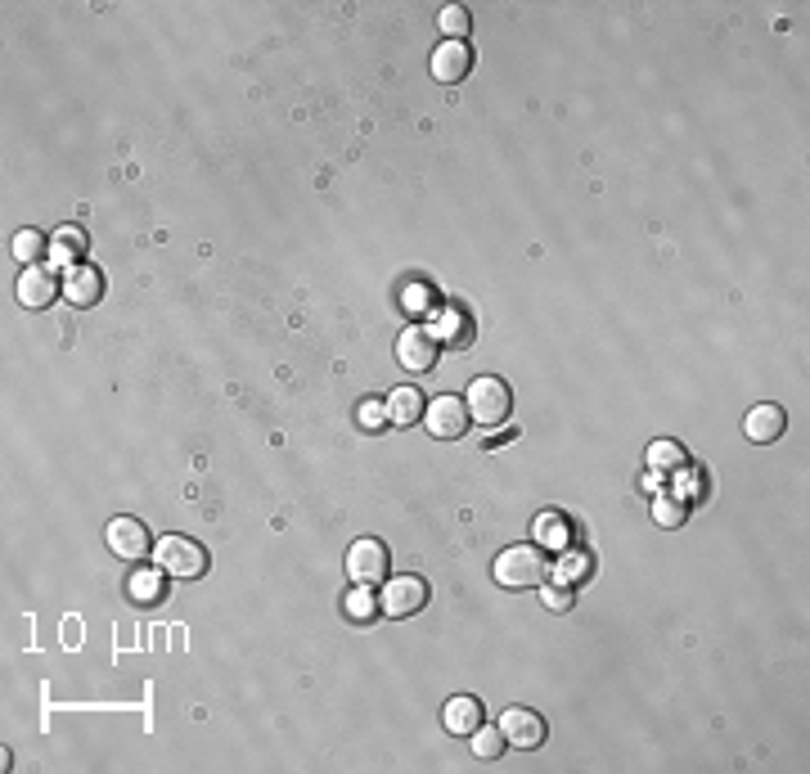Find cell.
Returning a JSON list of instances; mask_svg holds the SVG:
<instances>
[{
    "instance_id": "obj_1",
    "label": "cell",
    "mask_w": 810,
    "mask_h": 774,
    "mask_svg": "<svg viewBox=\"0 0 810 774\" xmlns=\"http://www.w3.org/2000/svg\"><path fill=\"white\" fill-rule=\"evenodd\" d=\"M545 576H549V563L536 545H513L495 558V581L504 590H536V585H545Z\"/></svg>"
},
{
    "instance_id": "obj_2",
    "label": "cell",
    "mask_w": 810,
    "mask_h": 774,
    "mask_svg": "<svg viewBox=\"0 0 810 774\" xmlns=\"http://www.w3.org/2000/svg\"><path fill=\"white\" fill-rule=\"evenodd\" d=\"M153 563H158L167 576H185V581H194V576L207 572V549L198 545V540H189V536H162L158 545H153Z\"/></svg>"
},
{
    "instance_id": "obj_3",
    "label": "cell",
    "mask_w": 810,
    "mask_h": 774,
    "mask_svg": "<svg viewBox=\"0 0 810 774\" xmlns=\"http://www.w3.org/2000/svg\"><path fill=\"white\" fill-rule=\"evenodd\" d=\"M468 419L477 423V428H495V423L509 419L513 410V392L500 383V378H477L473 387H468Z\"/></svg>"
},
{
    "instance_id": "obj_4",
    "label": "cell",
    "mask_w": 810,
    "mask_h": 774,
    "mask_svg": "<svg viewBox=\"0 0 810 774\" xmlns=\"http://www.w3.org/2000/svg\"><path fill=\"white\" fill-rule=\"evenodd\" d=\"M387 567H392V558H387V545L378 536H360L347 549V572L356 585H378L387 576Z\"/></svg>"
},
{
    "instance_id": "obj_5",
    "label": "cell",
    "mask_w": 810,
    "mask_h": 774,
    "mask_svg": "<svg viewBox=\"0 0 810 774\" xmlns=\"http://www.w3.org/2000/svg\"><path fill=\"white\" fill-rule=\"evenodd\" d=\"M468 405L459 401V396H437V401L423 410V428L432 432L437 441H459L468 432Z\"/></svg>"
},
{
    "instance_id": "obj_6",
    "label": "cell",
    "mask_w": 810,
    "mask_h": 774,
    "mask_svg": "<svg viewBox=\"0 0 810 774\" xmlns=\"http://www.w3.org/2000/svg\"><path fill=\"white\" fill-rule=\"evenodd\" d=\"M500 734H504V747H518V752H531V747L545 743V716L531 707H509L500 716Z\"/></svg>"
},
{
    "instance_id": "obj_7",
    "label": "cell",
    "mask_w": 810,
    "mask_h": 774,
    "mask_svg": "<svg viewBox=\"0 0 810 774\" xmlns=\"http://www.w3.org/2000/svg\"><path fill=\"white\" fill-rule=\"evenodd\" d=\"M104 540L117 558H126V563H140V558H149V549H153V536L140 518H113L104 531Z\"/></svg>"
},
{
    "instance_id": "obj_8",
    "label": "cell",
    "mask_w": 810,
    "mask_h": 774,
    "mask_svg": "<svg viewBox=\"0 0 810 774\" xmlns=\"http://www.w3.org/2000/svg\"><path fill=\"white\" fill-rule=\"evenodd\" d=\"M423 603H428V581H423V576H392L383 599H378V608H383L387 617H414Z\"/></svg>"
},
{
    "instance_id": "obj_9",
    "label": "cell",
    "mask_w": 810,
    "mask_h": 774,
    "mask_svg": "<svg viewBox=\"0 0 810 774\" xmlns=\"http://www.w3.org/2000/svg\"><path fill=\"white\" fill-rule=\"evenodd\" d=\"M396 360H401L410 374H428L437 365V338L428 329H405L401 342H396Z\"/></svg>"
},
{
    "instance_id": "obj_10",
    "label": "cell",
    "mask_w": 810,
    "mask_h": 774,
    "mask_svg": "<svg viewBox=\"0 0 810 774\" xmlns=\"http://www.w3.org/2000/svg\"><path fill=\"white\" fill-rule=\"evenodd\" d=\"M59 293H63V284L45 266H27L23 275H18V302H23L27 311H45Z\"/></svg>"
},
{
    "instance_id": "obj_11",
    "label": "cell",
    "mask_w": 810,
    "mask_h": 774,
    "mask_svg": "<svg viewBox=\"0 0 810 774\" xmlns=\"http://www.w3.org/2000/svg\"><path fill=\"white\" fill-rule=\"evenodd\" d=\"M63 297H68L72 306H95L99 297H104V275L81 261V266H72L68 279H63Z\"/></svg>"
},
{
    "instance_id": "obj_12",
    "label": "cell",
    "mask_w": 810,
    "mask_h": 774,
    "mask_svg": "<svg viewBox=\"0 0 810 774\" xmlns=\"http://www.w3.org/2000/svg\"><path fill=\"white\" fill-rule=\"evenodd\" d=\"M468 68H473V54H468L464 41H446L437 54H432V77L446 81V86H455V81L468 77Z\"/></svg>"
},
{
    "instance_id": "obj_13",
    "label": "cell",
    "mask_w": 810,
    "mask_h": 774,
    "mask_svg": "<svg viewBox=\"0 0 810 774\" xmlns=\"http://www.w3.org/2000/svg\"><path fill=\"white\" fill-rule=\"evenodd\" d=\"M441 725H446V734L473 738V729H477V725H486L482 702H477V698H450V702H446V711H441Z\"/></svg>"
},
{
    "instance_id": "obj_14",
    "label": "cell",
    "mask_w": 810,
    "mask_h": 774,
    "mask_svg": "<svg viewBox=\"0 0 810 774\" xmlns=\"http://www.w3.org/2000/svg\"><path fill=\"white\" fill-rule=\"evenodd\" d=\"M783 428H788V419H783L779 405H756V410L747 414V423H743V432L752 441H761V446H765V441H779Z\"/></svg>"
},
{
    "instance_id": "obj_15",
    "label": "cell",
    "mask_w": 810,
    "mask_h": 774,
    "mask_svg": "<svg viewBox=\"0 0 810 774\" xmlns=\"http://www.w3.org/2000/svg\"><path fill=\"white\" fill-rule=\"evenodd\" d=\"M423 419V396L419 387H396L392 396H387V423H396V428H410V423Z\"/></svg>"
},
{
    "instance_id": "obj_16",
    "label": "cell",
    "mask_w": 810,
    "mask_h": 774,
    "mask_svg": "<svg viewBox=\"0 0 810 774\" xmlns=\"http://www.w3.org/2000/svg\"><path fill=\"white\" fill-rule=\"evenodd\" d=\"M531 531H536V540H540V545H549V549H567V545H572V527H567L563 513H540Z\"/></svg>"
},
{
    "instance_id": "obj_17",
    "label": "cell",
    "mask_w": 810,
    "mask_h": 774,
    "mask_svg": "<svg viewBox=\"0 0 810 774\" xmlns=\"http://www.w3.org/2000/svg\"><path fill=\"white\" fill-rule=\"evenodd\" d=\"M342 612H347V621H356V626H365V621H374L378 612V599H374V585H356V590L342 599Z\"/></svg>"
},
{
    "instance_id": "obj_18",
    "label": "cell",
    "mask_w": 810,
    "mask_h": 774,
    "mask_svg": "<svg viewBox=\"0 0 810 774\" xmlns=\"http://www.w3.org/2000/svg\"><path fill=\"white\" fill-rule=\"evenodd\" d=\"M162 576H167L162 567H140V572L131 576V585H126V590H131L135 603H162V590H167V585H162Z\"/></svg>"
},
{
    "instance_id": "obj_19",
    "label": "cell",
    "mask_w": 810,
    "mask_h": 774,
    "mask_svg": "<svg viewBox=\"0 0 810 774\" xmlns=\"http://www.w3.org/2000/svg\"><path fill=\"white\" fill-rule=\"evenodd\" d=\"M50 252H54V261H72V266H81V252H86V234H81L77 225H63V230L50 239Z\"/></svg>"
},
{
    "instance_id": "obj_20",
    "label": "cell",
    "mask_w": 810,
    "mask_h": 774,
    "mask_svg": "<svg viewBox=\"0 0 810 774\" xmlns=\"http://www.w3.org/2000/svg\"><path fill=\"white\" fill-rule=\"evenodd\" d=\"M437 333H441V342H450V347H464L468 333H473V324H468V315H464V311L446 306V311L437 315Z\"/></svg>"
},
{
    "instance_id": "obj_21",
    "label": "cell",
    "mask_w": 810,
    "mask_h": 774,
    "mask_svg": "<svg viewBox=\"0 0 810 774\" xmlns=\"http://www.w3.org/2000/svg\"><path fill=\"white\" fill-rule=\"evenodd\" d=\"M45 252H50V243H45L41 230H18L14 234V257L18 261H27V266H32V261H41Z\"/></svg>"
},
{
    "instance_id": "obj_22",
    "label": "cell",
    "mask_w": 810,
    "mask_h": 774,
    "mask_svg": "<svg viewBox=\"0 0 810 774\" xmlns=\"http://www.w3.org/2000/svg\"><path fill=\"white\" fill-rule=\"evenodd\" d=\"M437 27L450 36V41H464L468 27H473V18H468V9H464V5H446V9L437 14Z\"/></svg>"
},
{
    "instance_id": "obj_23",
    "label": "cell",
    "mask_w": 810,
    "mask_h": 774,
    "mask_svg": "<svg viewBox=\"0 0 810 774\" xmlns=\"http://www.w3.org/2000/svg\"><path fill=\"white\" fill-rule=\"evenodd\" d=\"M684 446H675V441H653L648 446V464L653 468H666V473H675V468H684Z\"/></svg>"
},
{
    "instance_id": "obj_24",
    "label": "cell",
    "mask_w": 810,
    "mask_h": 774,
    "mask_svg": "<svg viewBox=\"0 0 810 774\" xmlns=\"http://www.w3.org/2000/svg\"><path fill=\"white\" fill-rule=\"evenodd\" d=\"M473 752L482 756V761H495V756L504 752V734H500V725H477L473 729Z\"/></svg>"
},
{
    "instance_id": "obj_25",
    "label": "cell",
    "mask_w": 810,
    "mask_h": 774,
    "mask_svg": "<svg viewBox=\"0 0 810 774\" xmlns=\"http://www.w3.org/2000/svg\"><path fill=\"white\" fill-rule=\"evenodd\" d=\"M653 518L662 522V527H680V522H684V500H680V495H657V500H653Z\"/></svg>"
},
{
    "instance_id": "obj_26",
    "label": "cell",
    "mask_w": 810,
    "mask_h": 774,
    "mask_svg": "<svg viewBox=\"0 0 810 774\" xmlns=\"http://www.w3.org/2000/svg\"><path fill=\"white\" fill-rule=\"evenodd\" d=\"M558 576H563V581H581V576H590V554H576V549H563V563H558Z\"/></svg>"
},
{
    "instance_id": "obj_27",
    "label": "cell",
    "mask_w": 810,
    "mask_h": 774,
    "mask_svg": "<svg viewBox=\"0 0 810 774\" xmlns=\"http://www.w3.org/2000/svg\"><path fill=\"white\" fill-rule=\"evenodd\" d=\"M360 428H369V432L387 428V405L383 401H365V405H360Z\"/></svg>"
},
{
    "instance_id": "obj_28",
    "label": "cell",
    "mask_w": 810,
    "mask_h": 774,
    "mask_svg": "<svg viewBox=\"0 0 810 774\" xmlns=\"http://www.w3.org/2000/svg\"><path fill=\"white\" fill-rule=\"evenodd\" d=\"M545 608L567 612L572 608V590H567V585H545Z\"/></svg>"
}]
</instances>
